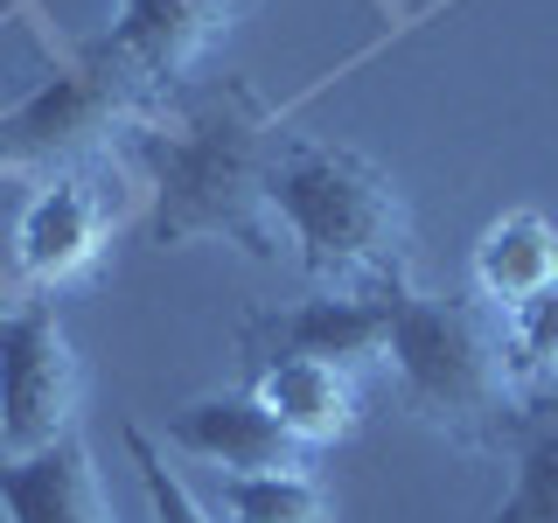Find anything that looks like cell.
Listing matches in <instances>:
<instances>
[{
    "mask_svg": "<svg viewBox=\"0 0 558 523\" xmlns=\"http://www.w3.org/2000/svg\"><path fill=\"white\" fill-rule=\"evenodd\" d=\"M272 217L307 279L322 287H384L412 272V209L391 168L336 139H293L272 168Z\"/></svg>",
    "mask_w": 558,
    "mask_h": 523,
    "instance_id": "cell-3",
    "label": "cell"
},
{
    "mask_svg": "<svg viewBox=\"0 0 558 523\" xmlns=\"http://www.w3.org/2000/svg\"><path fill=\"white\" fill-rule=\"evenodd\" d=\"M496 453H510V496L488 523H558V384L523 398Z\"/></svg>",
    "mask_w": 558,
    "mask_h": 523,
    "instance_id": "cell-12",
    "label": "cell"
},
{
    "mask_svg": "<svg viewBox=\"0 0 558 523\" xmlns=\"http://www.w3.org/2000/svg\"><path fill=\"white\" fill-rule=\"evenodd\" d=\"M244 0H112V28L98 35L147 92L174 98L209 49L238 28Z\"/></svg>",
    "mask_w": 558,
    "mask_h": 523,
    "instance_id": "cell-7",
    "label": "cell"
},
{
    "mask_svg": "<svg viewBox=\"0 0 558 523\" xmlns=\"http://www.w3.org/2000/svg\"><path fill=\"white\" fill-rule=\"evenodd\" d=\"M0 516L8 523H112L92 447L63 433L43 453H0Z\"/></svg>",
    "mask_w": 558,
    "mask_h": 523,
    "instance_id": "cell-10",
    "label": "cell"
},
{
    "mask_svg": "<svg viewBox=\"0 0 558 523\" xmlns=\"http://www.w3.org/2000/svg\"><path fill=\"white\" fill-rule=\"evenodd\" d=\"M496 321H502V356H510L517 391L523 398L551 391V384H558V287L531 293V301H517V307H502Z\"/></svg>",
    "mask_w": 558,
    "mask_h": 523,
    "instance_id": "cell-15",
    "label": "cell"
},
{
    "mask_svg": "<svg viewBox=\"0 0 558 523\" xmlns=\"http://www.w3.org/2000/svg\"><path fill=\"white\" fill-rule=\"evenodd\" d=\"M217 516L223 523H336V502L307 467H258V475H223Z\"/></svg>",
    "mask_w": 558,
    "mask_h": 523,
    "instance_id": "cell-14",
    "label": "cell"
},
{
    "mask_svg": "<svg viewBox=\"0 0 558 523\" xmlns=\"http://www.w3.org/2000/svg\"><path fill=\"white\" fill-rule=\"evenodd\" d=\"M105 231H112V203L98 196L92 174L77 168L49 174L14 217V272H22V287L57 293L70 279H84L105 252Z\"/></svg>",
    "mask_w": 558,
    "mask_h": 523,
    "instance_id": "cell-8",
    "label": "cell"
},
{
    "mask_svg": "<svg viewBox=\"0 0 558 523\" xmlns=\"http://www.w3.org/2000/svg\"><path fill=\"white\" fill-rule=\"evenodd\" d=\"M558 287V231L537 209H510V217H496L475 244V293L482 307H517L531 301V293Z\"/></svg>",
    "mask_w": 558,
    "mask_h": 523,
    "instance_id": "cell-13",
    "label": "cell"
},
{
    "mask_svg": "<svg viewBox=\"0 0 558 523\" xmlns=\"http://www.w3.org/2000/svg\"><path fill=\"white\" fill-rule=\"evenodd\" d=\"M391 293V342H384V370L398 384V405L418 426L447 433L461 447L496 453L510 418L523 405L510 356H502V321L482 301H447V293H418L412 272L384 279Z\"/></svg>",
    "mask_w": 558,
    "mask_h": 523,
    "instance_id": "cell-2",
    "label": "cell"
},
{
    "mask_svg": "<svg viewBox=\"0 0 558 523\" xmlns=\"http://www.w3.org/2000/svg\"><path fill=\"white\" fill-rule=\"evenodd\" d=\"M279 112L244 77H217L203 92H174L161 112L126 139V161L147 174V238L174 244H231L244 258H279L272 168H279Z\"/></svg>",
    "mask_w": 558,
    "mask_h": 523,
    "instance_id": "cell-1",
    "label": "cell"
},
{
    "mask_svg": "<svg viewBox=\"0 0 558 523\" xmlns=\"http://www.w3.org/2000/svg\"><path fill=\"white\" fill-rule=\"evenodd\" d=\"M126 453H133V467H140V488H147L154 523H217V510L189 488V475H182V467H168V453L147 440V426H126Z\"/></svg>",
    "mask_w": 558,
    "mask_h": 523,
    "instance_id": "cell-16",
    "label": "cell"
},
{
    "mask_svg": "<svg viewBox=\"0 0 558 523\" xmlns=\"http://www.w3.org/2000/svg\"><path fill=\"white\" fill-rule=\"evenodd\" d=\"M384 342H391V293L384 287H328L287 307H258L238 328V349L252 370L287 363V356L356 370V363H384Z\"/></svg>",
    "mask_w": 558,
    "mask_h": 523,
    "instance_id": "cell-6",
    "label": "cell"
},
{
    "mask_svg": "<svg viewBox=\"0 0 558 523\" xmlns=\"http://www.w3.org/2000/svg\"><path fill=\"white\" fill-rule=\"evenodd\" d=\"M252 398L279 418L293 447H336L363 426V398H356V370L342 363H314V356H287L252 370Z\"/></svg>",
    "mask_w": 558,
    "mask_h": 523,
    "instance_id": "cell-11",
    "label": "cell"
},
{
    "mask_svg": "<svg viewBox=\"0 0 558 523\" xmlns=\"http://www.w3.org/2000/svg\"><path fill=\"white\" fill-rule=\"evenodd\" d=\"M161 105V92H147L112 49L92 42L28 98L0 105V174H63L92 154H112Z\"/></svg>",
    "mask_w": 558,
    "mask_h": 523,
    "instance_id": "cell-4",
    "label": "cell"
},
{
    "mask_svg": "<svg viewBox=\"0 0 558 523\" xmlns=\"http://www.w3.org/2000/svg\"><path fill=\"white\" fill-rule=\"evenodd\" d=\"M84 363L49 293L0 307V453H43L77 433Z\"/></svg>",
    "mask_w": 558,
    "mask_h": 523,
    "instance_id": "cell-5",
    "label": "cell"
},
{
    "mask_svg": "<svg viewBox=\"0 0 558 523\" xmlns=\"http://www.w3.org/2000/svg\"><path fill=\"white\" fill-rule=\"evenodd\" d=\"M168 447L217 475H258V467H301V447L279 433V418L252 391H203L168 412Z\"/></svg>",
    "mask_w": 558,
    "mask_h": 523,
    "instance_id": "cell-9",
    "label": "cell"
}]
</instances>
